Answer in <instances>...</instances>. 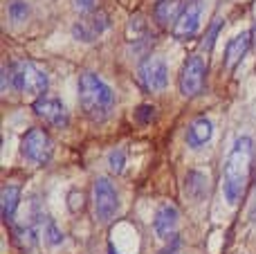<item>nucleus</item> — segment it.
Here are the masks:
<instances>
[{"mask_svg": "<svg viewBox=\"0 0 256 254\" xmlns=\"http://www.w3.org/2000/svg\"><path fill=\"white\" fill-rule=\"evenodd\" d=\"M182 9H184L182 7V0H158L153 9V16L158 20V25L168 27V25H176Z\"/></svg>", "mask_w": 256, "mask_h": 254, "instance_id": "4468645a", "label": "nucleus"}, {"mask_svg": "<svg viewBox=\"0 0 256 254\" xmlns=\"http://www.w3.org/2000/svg\"><path fill=\"white\" fill-rule=\"evenodd\" d=\"M20 153L32 164H48L54 156V142L45 128H30L20 140Z\"/></svg>", "mask_w": 256, "mask_h": 254, "instance_id": "39448f33", "label": "nucleus"}, {"mask_svg": "<svg viewBox=\"0 0 256 254\" xmlns=\"http://www.w3.org/2000/svg\"><path fill=\"white\" fill-rule=\"evenodd\" d=\"M18 202H20V189L16 184H7L2 189V220L4 223H9L14 218V214L18 210Z\"/></svg>", "mask_w": 256, "mask_h": 254, "instance_id": "dca6fc26", "label": "nucleus"}, {"mask_svg": "<svg viewBox=\"0 0 256 254\" xmlns=\"http://www.w3.org/2000/svg\"><path fill=\"white\" fill-rule=\"evenodd\" d=\"M204 74H207V63L200 54H191L184 61L178 76V88L184 97H198L204 88Z\"/></svg>", "mask_w": 256, "mask_h": 254, "instance_id": "423d86ee", "label": "nucleus"}, {"mask_svg": "<svg viewBox=\"0 0 256 254\" xmlns=\"http://www.w3.org/2000/svg\"><path fill=\"white\" fill-rule=\"evenodd\" d=\"M106 27H108V14L92 12L86 18H81V20L74 22V27H72V36H74L76 40H84V43H92L97 36L104 34Z\"/></svg>", "mask_w": 256, "mask_h": 254, "instance_id": "1a4fd4ad", "label": "nucleus"}, {"mask_svg": "<svg viewBox=\"0 0 256 254\" xmlns=\"http://www.w3.org/2000/svg\"><path fill=\"white\" fill-rule=\"evenodd\" d=\"M92 207L97 223H110L120 212V194L108 178H97L92 184Z\"/></svg>", "mask_w": 256, "mask_h": 254, "instance_id": "20e7f679", "label": "nucleus"}, {"mask_svg": "<svg viewBox=\"0 0 256 254\" xmlns=\"http://www.w3.org/2000/svg\"><path fill=\"white\" fill-rule=\"evenodd\" d=\"M124 164H126V153L122 151V148H112V151L108 153V169H110L112 174H122Z\"/></svg>", "mask_w": 256, "mask_h": 254, "instance_id": "a211bd4d", "label": "nucleus"}, {"mask_svg": "<svg viewBox=\"0 0 256 254\" xmlns=\"http://www.w3.org/2000/svg\"><path fill=\"white\" fill-rule=\"evenodd\" d=\"M135 120L140 122V124H150V122L155 120V108L148 106V104H142V106H137Z\"/></svg>", "mask_w": 256, "mask_h": 254, "instance_id": "4be33fe9", "label": "nucleus"}, {"mask_svg": "<svg viewBox=\"0 0 256 254\" xmlns=\"http://www.w3.org/2000/svg\"><path fill=\"white\" fill-rule=\"evenodd\" d=\"M86 207V196L84 192H76V189H72L70 194H68V210L72 212V214H81Z\"/></svg>", "mask_w": 256, "mask_h": 254, "instance_id": "aec40b11", "label": "nucleus"}, {"mask_svg": "<svg viewBox=\"0 0 256 254\" xmlns=\"http://www.w3.org/2000/svg\"><path fill=\"white\" fill-rule=\"evenodd\" d=\"M32 110L52 128H68V124H70V115H68L63 102L58 97H52V94H40L32 104Z\"/></svg>", "mask_w": 256, "mask_h": 254, "instance_id": "0eeeda50", "label": "nucleus"}, {"mask_svg": "<svg viewBox=\"0 0 256 254\" xmlns=\"http://www.w3.org/2000/svg\"><path fill=\"white\" fill-rule=\"evenodd\" d=\"M178 207L171 205V202H164V205L158 207L155 212V218H153V230L162 241H171L173 236L178 234Z\"/></svg>", "mask_w": 256, "mask_h": 254, "instance_id": "9b49d317", "label": "nucleus"}, {"mask_svg": "<svg viewBox=\"0 0 256 254\" xmlns=\"http://www.w3.org/2000/svg\"><path fill=\"white\" fill-rule=\"evenodd\" d=\"M180 248H182V238H180V234H176V236L168 241V246L162 248L158 254H180Z\"/></svg>", "mask_w": 256, "mask_h": 254, "instance_id": "5701e85b", "label": "nucleus"}, {"mask_svg": "<svg viewBox=\"0 0 256 254\" xmlns=\"http://www.w3.org/2000/svg\"><path fill=\"white\" fill-rule=\"evenodd\" d=\"M252 43L256 45V22H254V30H252Z\"/></svg>", "mask_w": 256, "mask_h": 254, "instance_id": "393cba45", "label": "nucleus"}, {"mask_svg": "<svg viewBox=\"0 0 256 254\" xmlns=\"http://www.w3.org/2000/svg\"><path fill=\"white\" fill-rule=\"evenodd\" d=\"M220 30H222V18H214V22L209 25L207 34H204V40H202V48L207 50V52H212V48H214V43H216L218 32Z\"/></svg>", "mask_w": 256, "mask_h": 254, "instance_id": "6ab92c4d", "label": "nucleus"}, {"mask_svg": "<svg viewBox=\"0 0 256 254\" xmlns=\"http://www.w3.org/2000/svg\"><path fill=\"white\" fill-rule=\"evenodd\" d=\"M94 4H97V0H74V7L79 9V12H84V14H92Z\"/></svg>", "mask_w": 256, "mask_h": 254, "instance_id": "b1692460", "label": "nucleus"}, {"mask_svg": "<svg viewBox=\"0 0 256 254\" xmlns=\"http://www.w3.org/2000/svg\"><path fill=\"white\" fill-rule=\"evenodd\" d=\"M43 236H45V241H48L50 246H58V243H63V232L52 223V220H48V223H45Z\"/></svg>", "mask_w": 256, "mask_h": 254, "instance_id": "412c9836", "label": "nucleus"}, {"mask_svg": "<svg viewBox=\"0 0 256 254\" xmlns=\"http://www.w3.org/2000/svg\"><path fill=\"white\" fill-rule=\"evenodd\" d=\"M79 104L81 110L92 122H106L115 110L117 97L112 88L94 72H84L79 76Z\"/></svg>", "mask_w": 256, "mask_h": 254, "instance_id": "f03ea898", "label": "nucleus"}, {"mask_svg": "<svg viewBox=\"0 0 256 254\" xmlns=\"http://www.w3.org/2000/svg\"><path fill=\"white\" fill-rule=\"evenodd\" d=\"M7 14L14 22H22V20H27V16H30V4H27L25 0H12L7 7Z\"/></svg>", "mask_w": 256, "mask_h": 254, "instance_id": "f3484780", "label": "nucleus"}, {"mask_svg": "<svg viewBox=\"0 0 256 254\" xmlns=\"http://www.w3.org/2000/svg\"><path fill=\"white\" fill-rule=\"evenodd\" d=\"M184 194L191 200H202L204 194H207V176L202 171L191 169L184 176Z\"/></svg>", "mask_w": 256, "mask_h": 254, "instance_id": "2eb2a0df", "label": "nucleus"}, {"mask_svg": "<svg viewBox=\"0 0 256 254\" xmlns=\"http://www.w3.org/2000/svg\"><path fill=\"white\" fill-rule=\"evenodd\" d=\"M252 158L254 142L250 138H238L227 156L225 169H222V194H225L227 205H238V200L243 198L250 171H252Z\"/></svg>", "mask_w": 256, "mask_h": 254, "instance_id": "f257e3e1", "label": "nucleus"}, {"mask_svg": "<svg viewBox=\"0 0 256 254\" xmlns=\"http://www.w3.org/2000/svg\"><path fill=\"white\" fill-rule=\"evenodd\" d=\"M140 81L146 90L150 92H158V90H164L168 84V68L164 63V58L160 56H146L144 61L140 63Z\"/></svg>", "mask_w": 256, "mask_h": 254, "instance_id": "6e6552de", "label": "nucleus"}, {"mask_svg": "<svg viewBox=\"0 0 256 254\" xmlns=\"http://www.w3.org/2000/svg\"><path fill=\"white\" fill-rule=\"evenodd\" d=\"M250 45H252V34L250 32H243V34L234 36V38L227 43V50H225V68L227 70H236L243 56L248 54Z\"/></svg>", "mask_w": 256, "mask_h": 254, "instance_id": "f8f14e48", "label": "nucleus"}, {"mask_svg": "<svg viewBox=\"0 0 256 254\" xmlns=\"http://www.w3.org/2000/svg\"><path fill=\"white\" fill-rule=\"evenodd\" d=\"M214 135V124L207 120V117H198L189 124L186 128V146L189 148H200L212 140Z\"/></svg>", "mask_w": 256, "mask_h": 254, "instance_id": "ddd939ff", "label": "nucleus"}, {"mask_svg": "<svg viewBox=\"0 0 256 254\" xmlns=\"http://www.w3.org/2000/svg\"><path fill=\"white\" fill-rule=\"evenodd\" d=\"M12 72H14V90L25 94H38V97L45 94V90H48V74L36 63L22 58V61L14 63Z\"/></svg>", "mask_w": 256, "mask_h": 254, "instance_id": "7ed1b4c3", "label": "nucleus"}, {"mask_svg": "<svg viewBox=\"0 0 256 254\" xmlns=\"http://www.w3.org/2000/svg\"><path fill=\"white\" fill-rule=\"evenodd\" d=\"M200 14H202V2L200 0H189L182 9L180 18L173 25V36L176 38H191L200 27Z\"/></svg>", "mask_w": 256, "mask_h": 254, "instance_id": "9d476101", "label": "nucleus"}]
</instances>
